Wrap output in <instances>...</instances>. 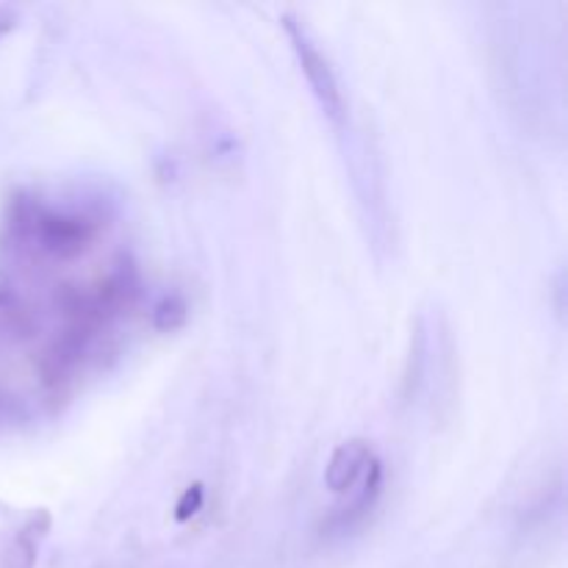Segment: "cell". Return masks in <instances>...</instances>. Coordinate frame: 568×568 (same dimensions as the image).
Returning <instances> with one entry per match:
<instances>
[{"mask_svg": "<svg viewBox=\"0 0 568 568\" xmlns=\"http://www.w3.org/2000/svg\"><path fill=\"white\" fill-rule=\"evenodd\" d=\"M372 464H375V453H372L369 442H364V438H349V442L338 444L333 449L325 469V486L333 494L355 491Z\"/></svg>", "mask_w": 568, "mask_h": 568, "instance_id": "obj_4", "label": "cell"}, {"mask_svg": "<svg viewBox=\"0 0 568 568\" xmlns=\"http://www.w3.org/2000/svg\"><path fill=\"white\" fill-rule=\"evenodd\" d=\"M381 491H383V466L381 460L375 458V464L369 466V471H366V477L361 480V486L347 494L349 497L347 503L333 508V514L322 521V536L342 538L347 536V532L358 530V527L369 519L372 510H375L377 499H381Z\"/></svg>", "mask_w": 568, "mask_h": 568, "instance_id": "obj_3", "label": "cell"}, {"mask_svg": "<svg viewBox=\"0 0 568 568\" xmlns=\"http://www.w3.org/2000/svg\"><path fill=\"white\" fill-rule=\"evenodd\" d=\"M9 239L33 258L70 261L87 253L100 236V216L81 209H59L33 194H17L9 205Z\"/></svg>", "mask_w": 568, "mask_h": 568, "instance_id": "obj_1", "label": "cell"}, {"mask_svg": "<svg viewBox=\"0 0 568 568\" xmlns=\"http://www.w3.org/2000/svg\"><path fill=\"white\" fill-rule=\"evenodd\" d=\"M39 320L33 305L22 292L9 283H0V336L31 338L37 333Z\"/></svg>", "mask_w": 568, "mask_h": 568, "instance_id": "obj_5", "label": "cell"}, {"mask_svg": "<svg viewBox=\"0 0 568 568\" xmlns=\"http://www.w3.org/2000/svg\"><path fill=\"white\" fill-rule=\"evenodd\" d=\"M44 530H48V525L39 527L37 516H33V519L22 527L20 536L9 544V549H6L3 558H0V568H33V564H37V544L39 538L44 536Z\"/></svg>", "mask_w": 568, "mask_h": 568, "instance_id": "obj_6", "label": "cell"}, {"mask_svg": "<svg viewBox=\"0 0 568 568\" xmlns=\"http://www.w3.org/2000/svg\"><path fill=\"white\" fill-rule=\"evenodd\" d=\"M203 499H205V491H203V486H200V483L189 486L186 491H183V497L178 499L175 519L178 521H189L192 516H197L200 508H203Z\"/></svg>", "mask_w": 568, "mask_h": 568, "instance_id": "obj_8", "label": "cell"}, {"mask_svg": "<svg viewBox=\"0 0 568 568\" xmlns=\"http://www.w3.org/2000/svg\"><path fill=\"white\" fill-rule=\"evenodd\" d=\"M283 26H286L288 39H292V48L297 53L300 67H303V75L308 81V87L314 89L316 100H320L322 111L331 116L333 122L344 120V94L338 87V78L333 72L327 55L316 48V42L311 39V33L305 31V26L300 20H294L292 14L283 17Z\"/></svg>", "mask_w": 568, "mask_h": 568, "instance_id": "obj_2", "label": "cell"}, {"mask_svg": "<svg viewBox=\"0 0 568 568\" xmlns=\"http://www.w3.org/2000/svg\"><path fill=\"white\" fill-rule=\"evenodd\" d=\"M186 303H183V297H178V294H170V297L161 300L159 305H155L153 311V325L159 327V331H175V327H181L183 322H186Z\"/></svg>", "mask_w": 568, "mask_h": 568, "instance_id": "obj_7", "label": "cell"}, {"mask_svg": "<svg viewBox=\"0 0 568 568\" xmlns=\"http://www.w3.org/2000/svg\"><path fill=\"white\" fill-rule=\"evenodd\" d=\"M11 408H14V403H11L9 394L0 392V419H6V416L11 414Z\"/></svg>", "mask_w": 568, "mask_h": 568, "instance_id": "obj_9", "label": "cell"}]
</instances>
